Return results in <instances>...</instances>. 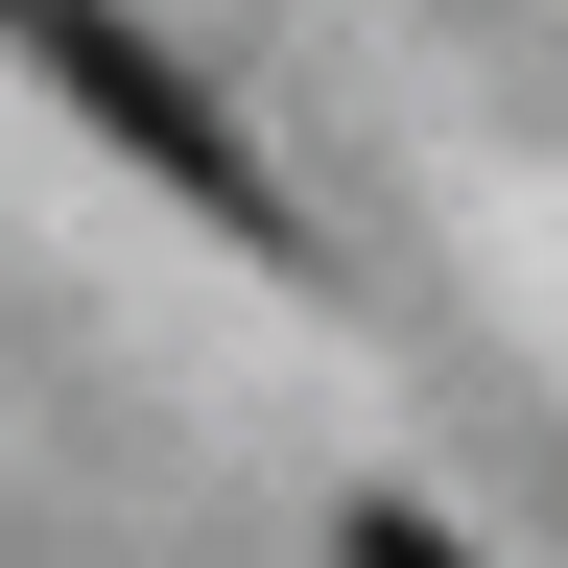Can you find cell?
<instances>
[{
  "instance_id": "cell-2",
  "label": "cell",
  "mask_w": 568,
  "mask_h": 568,
  "mask_svg": "<svg viewBox=\"0 0 568 568\" xmlns=\"http://www.w3.org/2000/svg\"><path fill=\"white\" fill-rule=\"evenodd\" d=\"M355 568H450V521H403V497H355Z\"/></svg>"
},
{
  "instance_id": "cell-1",
  "label": "cell",
  "mask_w": 568,
  "mask_h": 568,
  "mask_svg": "<svg viewBox=\"0 0 568 568\" xmlns=\"http://www.w3.org/2000/svg\"><path fill=\"white\" fill-rule=\"evenodd\" d=\"M0 48H24V71H48V95H71V119H95V142H119V166H166V190L213 213V237H261V261H284V166H261V142H237V119H213V71H190V48H142V24H119V0H0Z\"/></svg>"
}]
</instances>
